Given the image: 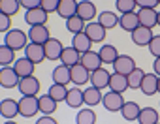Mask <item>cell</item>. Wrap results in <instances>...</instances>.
I'll return each mask as SVG.
<instances>
[{"mask_svg":"<svg viewBox=\"0 0 160 124\" xmlns=\"http://www.w3.org/2000/svg\"><path fill=\"white\" fill-rule=\"evenodd\" d=\"M119 26H121L124 32H134V30L139 26L138 13L132 12V13H122V15H119Z\"/></svg>","mask_w":160,"mask_h":124,"instance_id":"cell-27","label":"cell"},{"mask_svg":"<svg viewBox=\"0 0 160 124\" xmlns=\"http://www.w3.org/2000/svg\"><path fill=\"white\" fill-rule=\"evenodd\" d=\"M147 49H149V53H151L154 58L160 56V34H154V36H152V40H151V43L147 45Z\"/></svg>","mask_w":160,"mask_h":124,"instance_id":"cell-42","label":"cell"},{"mask_svg":"<svg viewBox=\"0 0 160 124\" xmlns=\"http://www.w3.org/2000/svg\"><path fill=\"white\" fill-rule=\"evenodd\" d=\"M158 118H160V115H158V111L154 107H143L139 111V117H138L136 122L138 124H156Z\"/></svg>","mask_w":160,"mask_h":124,"instance_id":"cell-33","label":"cell"},{"mask_svg":"<svg viewBox=\"0 0 160 124\" xmlns=\"http://www.w3.org/2000/svg\"><path fill=\"white\" fill-rule=\"evenodd\" d=\"M62 49H64V45H62V41L58 40V38H49L45 43H43V51H45V60H51V62H55V60H60V55H62Z\"/></svg>","mask_w":160,"mask_h":124,"instance_id":"cell-5","label":"cell"},{"mask_svg":"<svg viewBox=\"0 0 160 124\" xmlns=\"http://www.w3.org/2000/svg\"><path fill=\"white\" fill-rule=\"evenodd\" d=\"M47 94L57 102V103H60V102H64L66 100V94H68V87L66 85H57V83H53L51 87H49V90H47Z\"/></svg>","mask_w":160,"mask_h":124,"instance_id":"cell-39","label":"cell"},{"mask_svg":"<svg viewBox=\"0 0 160 124\" xmlns=\"http://www.w3.org/2000/svg\"><path fill=\"white\" fill-rule=\"evenodd\" d=\"M58 103L49 96V94H43V96H38V109L42 115H53L57 111Z\"/></svg>","mask_w":160,"mask_h":124,"instance_id":"cell-31","label":"cell"},{"mask_svg":"<svg viewBox=\"0 0 160 124\" xmlns=\"http://www.w3.org/2000/svg\"><path fill=\"white\" fill-rule=\"evenodd\" d=\"M36 124H58V122H57V118H55L53 115H42V117L36 120Z\"/></svg>","mask_w":160,"mask_h":124,"instance_id":"cell-46","label":"cell"},{"mask_svg":"<svg viewBox=\"0 0 160 124\" xmlns=\"http://www.w3.org/2000/svg\"><path fill=\"white\" fill-rule=\"evenodd\" d=\"M108 88H109L111 92L124 94V92L128 90V81H126V75H121V74H111Z\"/></svg>","mask_w":160,"mask_h":124,"instance_id":"cell-28","label":"cell"},{"mask_svg":"<svg viewBox=\"0 0 160 124\" xmlns=\"http://www.w3.org/2000/svg\"><path fill=\"white\" fill-rule=\"evenodd\" d=\"M75 124H96V113L91 107H81L75 115Z\"/></svg>","mask_w":160,"mask_h":124,"instance_id":"cell-34","label":"cell"},{"mask_svg":"<svg viewBox=\"0 0 160 124\" xmlns=\"http://www.w3.org/2000/svg\"><path fill=\"white\" fill-rule=\"evenodd\" d=\"M85 25H87V23H85L81 17H77V15L66 19V30H68L70 34H81V32L85 30Z\"/></svg>","mask_w":160,"mask_h":124,"instance_id":"cell-38","label":"cell"},{"mask_svg":"<svg viewBox=\"0 0 160 124\" xmlns=\"http://www.w3.org/2000/svg\"><path fill=\"white\" fill-rule=\"evenodd\" d=\"M139 111H141V107H139L136 102H124V105H122V109H121V115H122L124 120L136 122L138 117H139Z\"/></svg>","mask_w":160,"mask_h":124,"instance_id":"cell-32","label":"cell"},{"mask_svg":"<svg viewBox=\"0 0 160 124\" xmlns=\"http://www.w3.org/2000/svg\"><path fill=\"white\" fill-rule=\"evenodd\" d=\"M17 115H19V100L6 98L0 102V117L4 120H15Z\"/></svg>","mask_w":160,"mask_h":124,"instance_id":"cell-8","label":"cell"},{"mask_svg":"<svg viewBox=\"0 0 160 124\" xmlns=\"http://www.w3.org/2000/svg\"><path fill=\"white\" fill-rule=\"evenodd\" d=\"M102 98H104L102 90H98V88L92 87V85L83 90V103H85L87 107H96V105H100V103H102Z\"/></svg>","mask_w":160,"mask_h":124,"instance_id":"cell-20","label":"cell"},{"mask_svg":"<svg viewBox=\"0 0 160 124\" xmlns=\"http://www.w3.org/2000/svg\"><path fill=\"white\" fill-rule=\"evenodd\" d=\"M136 6H138V10H143V8L156 10V6H158V0H136Z\"/></svg>","mask_w":160,"mask_h":124,"instance_id":"cell-44","label":"cell"},{"mask_svg":"<svg viewBox=\"0 0 160 124\" xmlns=\"http://www.w3.org/2000/svg\"><path fill=\"white\" fill-rule=\"evenodd\" d=\"M115 8H117V12H119L121 15H122V13H132V12L138 10L136 0H115Z\"/></svg>","mask_w":160,"mask_h":124,"instance_id":"cell-40","label":"cell"},{"mask_svg":"<svg viewBox=\"0 0 160 124\" xmlns=\"http://www.w3.org/2000/svg\"><path fill=\"white\" fill-rule=\"evenodd\" d=\"M98 55H100L102 64H113L121 53H119V49H117L115 45H111V43H104V45L98 49Z\"/></svg>","mask_w":160,"mask_h":124,"instance_id":"cell-22","label":"cell"},{"mask_svg":"<svg viewBox=\"0 0 160 124\" xmlns=\"http://www.w3.org/2000/svg\"><path fill=\"white\" fill-rule=\"evenodd\" d=\"M77 17H81L85 23H91L96 19V4L92 0H81L77 2Z\"/></svg>","mask_w":160,"mask_h":124,"instance_id":"cell-11","label":"cell"},{"mask_svg":"<svg viewBox=\"0 0 160 124\" xmlns=\"http://www.w3.org/2000/svg\"><path fill=\"white\" fill-rule=\"evenodd\" d=\"M25 23L28 26H36V25H47L49 15L42 10V8H32V10H25Z\"/></svg>","mask_w":160,"mask_h":124,"instance_id":"cell-14","label":"cell"},{"mask_svg":"<svg viewBox=\"0 0 160 124\" xmlns=\"http://www.w3.org/2000/svg\"><path fill=\"white\" fill-rule=\"evenodd\" d=\"M51 79H53V83H57V85H66V87H68V83H72L70 68H68V66H64V64H57V66L53 68Z\"/></svg>","mask_w":160,"mask_h":124,"instance_id":"cell-24","label":"cell"},{"mask_svg":"<svg viewBox=\"0 0 160 124\" xmlns=\"http://www.w3.org/2000/svg\"><path fill=\"white\" fill-rule=\"evenodd\" d=\"M152 28H145V26H138L134 32H130V38L134 41V45L138 47H147L152 40Z\"/></svg>","mask_w":160,"mask_h":124,"instance_id":"cell-15","label":"cell"},{"mask_svg":"<svg viewBox=\"0 0 160 124\" xmlns=\"http://www.w3.org/2000/svg\"><path fill=\"white\" fill-rule=\"evenodd\" d=\"M109 77H111V74L102 66V68L91 72V81H89V83H91L92 87H96L98 90H104V88H108V85H109Z\"/></svg>","mask_w":160,"mask_h":124,"instance_id":"cell-16","label":"cell"},{"mask_svg":"<svg viewBox=\"0 0 160 124\" xmlns=\"http://www.w3.org/2000/svg\"><path fill=\"white\" fill-rule=\"evenodd\" d=\"M143 75H145V72H143L141 68H136L134 72H130V74L126 75L128 88H130V90H139V87H141V81H143Z\"/></svg>","mask_w":160,"mask_h":124,"instance_id":"cell-37","label":"cell"},{"mask_svg":"<svg viewBox=\"0 0 160 124\" xmlns=\"http://www.w3.org/2000/svg\"><path fill=\"white\" fill-rule=\"evenodd\" d=\"M8 30H12V17L0 12V34H6Z\"/></svg>","mask_w":160,"mask_h":124,"instance_id":"cell-43","label":"cell"},{"mask_svg":"<svg viewBox=\"0 0 160 124\" xmlns=\"http://www.w3.org/2000/svg\"><path fill=\"white\" fill-rule=\"evenodd\" d=\"M83 32L89 36V40H91L92 43H102V41L106 40V36H108V34H106L108 30H106L98 21H91V23H87Z\"/></svg>","mask_w":160,"mask_h":124,"instance_id":"cell-9","label":"cell"},{"mask_svg":"<svg viewBox=\"0 0 160 124\" xmlns=\"http://www.w3.org/2000/svg\"><path fill=\"white\" fill-rule=\"evenodd\" d=\"M57 13H58L64 21L70 19V17H73V15L77 13V0H60Z\"/></svg>","mask_w":160,"mask_h":124,"instance_id":"cell-30","label":"cell"},{"mask_svg":"<svg viewBox=\"0 0 160 124\" xmlns=\"http://www.w3.org/2000/svg\"><path fill=\"white\" fill-rule=\"evenodd\" d=\"M19 4H21V8H25V10H32V8H40L42 0H19Z\"/></svg>","mask_w":160,"mask_h":124,"instance_id":"cell-45","label":"cell"},{"mask_svg":"<svg viewBox=\"0 0 160 124\" xmlns=\"http://www.w3.org/2000/svg\"><path fill=\"white\" fill-rule=\"evenodd\" d=\"M4 124H17L15 120H4Z\"/></svg>","mask_w":160,"mask_h":124,"instance_id":"cell-49","label":"cell"},{"mask_svg":"<svg viewBox=\"0 0 160 124\" xmlns=\"http://www.w3.org/2000/svg\"><path fill=\"white\" fill-rule=\"evenodd\" d=\"M152 74H156L160 77V56L154 58V62H152Z\"/></svg>","mask_w":160,"mask_h":124,"instance_id":"cell-47","label":"cell"},{"mask_svg":"<svg viewBox=\"0 0 160 124\" xmlns=\"http://www.w3.org/2000/svg\"><path fill=\"white\" fill-rule=\"evenodd\" d=\"M4 45H8L10 49H13L17 53V51H21L28 45V36L21 28H12L4 34Z\"/></svg>","mask_w":160,"mask_h":124,"instance_id":"cell-1","label":"cell"},{"mask_svg":"<svg viewBox=\"0 0 160 124\" xmlns=\"http://www.w3.org/2000/svg\"><path fill=\"white\" fill-rule=\"evenodd\" d=\"M72 47L77 51V53H87V51H91L92 49V41L89 40V36L85 34V32H81V34H73V38H72Z\"/></svg>","mask_w":160,"mask_h":124,"instance_id":"cell-29","label":"cell"},{"mask_svg":"<svg viewBox=\"0 0 160 124\" xmlns=\"http://www.w3.org/2000/svg\"><path fill=\"white\" fill-rule=\"evenodd\" d=\"M158 6H160V0H158Z\"/></svg>","mask_w":160,"mask_h":124,"instance_id":"cell-51","label":"cell"},{"mask_svg":"<svg viewBox=\"0 0 160 124\" xmlns=\"http://www.w3.org/2000/svg\"><path fill=\"white\" fill-rule=\"evenodd\" d=\"M58 4H60V0H42V4H40V8L47 13V15H51V13H57V10H58Z\"/></svg>","mask_w":160,"mask_h":124,"instance_id":"cell-41","label":"cell"},{"mask_svg":"<svg viewBox=\"0 0 160 124\" xmlns=\"http://www.w3.org/2000/svg\"><path fill=\"white\" fill-rule=\"evenodd\" d=\"M158 94H160V77H158Z\"/></svg>","mask_w":160,"mask_h":124,"instance_id":"cell-50","label":"cell"},{"mask_svg":"<svg viewBox=\"0 0 160 124\" xmlns=\"http://www.w3.org/2000/svg\"><path fill=\"white\" fill-rule=\"evenodd\" d=\"M25 51V56L32 62V64H42L45 60V51H43V45H38V43H30L23 49Z\"/></svg>","mask_w":160,"mask_h":124,"instance_id":"cell-18","label":"cell"},{"mask_svg":"<svg viewBox=\"0 0 160 124\" xmlns=\"http://www.w3.org/2000/svg\"><path fill=\"white\" fill-rule=\"evenodd\" d=\"M111 68H113V74L128 75L130 72H134V70L138 68V64H136V60H134L130 55H119L117 60L111 64Z\"/></svg>","mask_w":160,"mask_h":124,"instance_id":"cell-2","label":"cell"},{"mask_svg":"<svg viewBox=\"0 0 160 124\" xmlns=\"http://www.w3.org/2000/svg\"><path fill=\"white\" fill-rule=\"evenodd\" d=\"M40 113L38 109V96H21L19 98V115L25 118H32Z\"/></svg>","mask_w":160,"mask_h":124,"instance_id":"cell-4","label":"cell"},{"mask_svg":"<svg viewBox=\"0 0 160 124\" xmlns=\"http://www.w3.org/2000/svg\"><path fill=\"white\" fill-rule=\"evenodd\" d=\"M96 21L106 28V30H113L115 26H119V15L111 10H106V12H100Z\"/></svg>","mask_w":160,"mask_h":124,"instance_id":"cell-23","label":"cell"},{"mask_svg":"<svg viewBox=\"0 0 160 124\" xmlns=\"http://www.w3.org/2000/svg\"><path fill=\"white\" fill-rule=\"evenodd\" d=\"M138 19H139V26H145V28H154L156 26V10H149V8H143V10H138Z\"/></svg>","mask_w":160,"mask_h":124,"instance_id":"cell-26","label":"cell"},{"mask_svg":"<svg viewBox=\"0 0 160 124\" xmlns=\"http://www.w3.org/2000/svg\"><path fill=\"white\" fill-rule=\"evenodd\" d=\"M19 10H21L19 0H0V12H2L4 15L13 17V15L19 13Z\"/></svg>","mask_w":160,"mask_h":124,"instance_id":"cell-35","label":"cell"},{"mask_svg":"<svg viewBox=\"0 0 160 124\" xmlns=\"http://www.w3.org/2000/svg\"><path fill=\"white\" fill-rule=\"evenodd\" d=\"M79 60H81V53H77L72 45L70 47H64L62 49V55H60V64H64V66H68V68H72V66H75V64H79Z\"/></svg>","mask_w":160,"mask_h":124,"instance_id":"cell-25","label":"cell"},{"mask_svg":"<svg viewBox=\"0 0 160 124\" xmlns=\"http://www.w3.org/2000/svg\"><path fill=\"white\" fill-rule=\"evenodd\" d=\"M17 85H19V75L12 66L0 68V87L10 90V88H17Z\"/></svg>","mask_w":160,"mask_h":124,"instance_id":"cell-10","label":"cell"},{"mask_svg":"<svg viewBox=\"0 0 160 124\" xmlns=\"http://www.w3.org/2000/svg\"><path fill=\"white\" fill-rule=\"evenodd\" d=\"M21 96H38L40 94V88H42V83L36 75H30V77H23L19 79V85H17Z\"/></svg>","mask_w":160,"mask_h":124,"instance_id":"cell-3","label":"cell"},{"mask_svg":"<svg viewBox=\"0 0 160 124\" xmlns=\"http://www.w3.org/2000/svg\"><path fill=\"white\" fill-rule=\"evenodd\" d=\"M102 105H104V109H108L109 113H121V109H122V105H124V98H122V94H117V92H108V94H104V98H102Z\"/></svg>","mask_w":160,"mask_h":124,"instance_id":"cell-7","label":"cell"},{"mask_svg":"<svg viewBox=\"0 0 160 124\" xmlns=\"http://www.w3.org/2000/svg\"><path fill=\"white\" fill-rule=\"evenodd\" d=\"M70 77H72V83L75 87H83L91 81V72L83 64H75L70 68Z\"/></svg>","mask_w":160,"mask_h":124,"instance_id":"cell-12","label":"cell"},{"mask_svg":"<svg viewBox=\"0 0 160 124\" xmlns=\"http://www.w3.org/2000/svg\"><path fill=\"white\" fill-rule=\"evenodd\" d=\"M79 64H83L89 72H94V70H98V68L104 66V64H102V60H100L98 51H94V49L83 53V55H81V60H79Z\"/></svg>","mask_w":160,"mask_h":124,"instance_id":"cell-17","label":"cell"},{"mask_svg":"<svg viewBox=\"0 0 160 124\" xmlns=\"http://www.w3.org/2000/svg\"><path fill=\"white\" fill-rule=\"evenodd\" d=\"M27 36H28V41H30V43L43 45V43L51 38V32H49L47 25H36V26H30V28H28Z\"/></svg>","mask_w":160,"mask_h":124,"instance_id":"cell-6","label":"cell"},{"mask_svg":"<svg viewBox=\"0 0 160 124\" xmlns=\"http://www.w3.org/2000/svg\"><path fill=\"white\" fill-rule=\"evenodd\" d=\"M66 105L72 107V109H81L85 103H83V90L81 87H73V88H68V94H66Z\"/></svg>","mask_w":160,"mask_h":124,"instance_id":"cell-19","label":"cell"},{"mask_svg":"<svg viewBox=\"0 0 160 124\" xmlns=\"http://www.w3.org/2000/svg\"><path fill=\"white\" fill-rule=\"evenodd\" d=\"M139 90H141L145 96L156 94V92H158V75H156V74H145Z\"/></svg>","mask_w":160,"mask_h":124,"instance_id":"cell-21","label":"cell"},{"mask_svg":"<svg viewBox=\"0 0 160 124\" xmlns=\"http://www.w3.org/2000/svg\"><path fill=\"white\" fill-rule=\"evenodd\" d=\"M15 51L10 49L8 45H0V68H4V66H12L13 62H15Z\"/></svg>","mask_w":160,"mask_h":124,"instance_id":"cell-36","label":"cell"},{"mask_svg":"<svg viewBox=\"0 0 160 124\" xmlns=\"http://www.w3.org/2000/svg\"><path fill=\"white\" fill-rule=\"evenodd\" d=\"M156 26H160V12H156Z\"/></svg>","mask_w":160,"mask_h":124,"instance_id":"cell-48","label":"cell"},{"mask_svg":"<svg viewBox=\"0 0 160 124\" xmlns=\"http://www.w3.org/2000/svg\"><path fill=\"white\" fill-rule=\"evenodd\" d=\"M12 68L15 70V74L19 75V79H23V77H30V75H34L36 64H32V62H30L27 56H21V58H15V62L12 64Z\"/></svg>","mask_w":160,"mask_h":124,"instance_id":"cell-13","label":"cell"},{"mask_svg":"<svg viewBox=\"0 0 160 124\" xmlns=\"http://www.w3.org/2000/svg\"><path fill=\"white\" fill-rule=\"evenodd\" d=\"M156 124H160V122H156Z\"/></svg>","mask_w":160,"mask_h":124,"instance_id":"cell-52","label":"cell"}]
</instances>
